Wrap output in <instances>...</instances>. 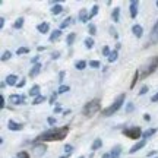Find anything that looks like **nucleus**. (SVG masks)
<instances>
[{"label": "nucleus", "mask_w": 158, "mask_h": 158, "mask_svg": "<svg viewBox=\"0 0 158 158\" xmlns=\"http://www.w3.org/2000/svg\"><path fill=\"white\" fill-rule=\"evenodd\" d=\"M69 132V127H51V129L43 132L41 135L37 138V141L40 142H53V141H62L63 138H66Z\"/></svg>", "instance_id": "f257e3e1"}, {"label": "nucleus", "mask_w": 158, "mask_h": 158, "mask_svg": "<svg viewBox=\"0 0 158 158\" xmlns=\"http://www.w3.org/2000/svg\"><path fill=\"white\" fill-rule=\"evenodd\" d=\"M124 100H126V94H120V95L114 100L113 104H110L104 111H102V116H106V117H110V116H113L116 111H118L120 108H122V106L124 104Z\"/></svg>", "instance_id": "f03ea898"}, {"label": "nucleus", "mask_w": 158, "mask_h": 158, "mask_svg": "<svg viewBox=\"0 0 158 158\" xmlns=\"http://www.w3.org/2000/svg\"><path fill=\"white\" fill-rule=\"evenodd\" d=\"M100 110H101V101H100L98 98H94V100H91L89 102L85 104L82 113H84L85 116H94V114L98 113Z\"/></svg>", "instance_id": "7ed1b4c3"}, {"label": "nucleus", "mask_w": 158, "mask_h": 158, "mask_svg": "<svg viewBox=\"0 0 158 158\" xmlns=\"http://www.w3.org/2000/svg\"><path fill=\"white\" fill-rule=\"evenodd\" d=\"M142 133L143 132L141 130L139 126H129V127L123 129V135L129 139H133V141H138L139 138H142Z\"/></svg>", "instance_id": "20e7f679"}, {"label": "nucleus", "mask_w": 158, "mask_h": 158, "mask_svg": "<svg viewBox=\"0 0 158 158\" xmlns=\"http://www.w3.org/2000/svg\"><path fill=\"white\" fill-rule=\"evenodd\" d=\"M158 68V57H152L148 64H145L143 68H142V78H147L149 75L155 72V69Z\"/></svg>", "instance_id": "39448f33"}, {"label": "nucleus", "mask_w": 158, "mask_h": 158, "mask_svg": "<svg viewBox=\"0 0 158 158\" xmlns=\"http://www.w3.org/2000/svg\"><path fill=\"white\" fill-rule=\"evenodd\" d=\"M9 102H12L13 106H19V104H25V97L21 94H12L9 97Z\"/></svg>", "instance_id": "423d86ee"}, {"label": "nucleus", "mask_w": 158, "mask_h": 158, "mask_svg": "<svg viewBox=\"0 0 158 158\" xmlns=\"http://www.w3.org/2000/svg\"><path fill=\"white\" fill-rule=\"evenodd\" d=\"M47 151V147H45L44 143H38V145H34L32 148V154H34L35 157H43Z\"/></svg>", "instance_id": "0eeeda50"}, {"label": "nucleus", "mask_w": 158, "mask_h": 158, "mask_svg": "<svg viewBox=\"0 0 158 158\" xmlns=\"http://www.w3.org/2000/svg\"><path fill=\"white\" fill-rule=\"evenodd\" d=\"M78 21L79 22H82V23H86L88 21H89V12L86 10V9H81L78 13Z\"/></svg>", "instance_id": "6e6552de"}, {"label": "nucleus", "mask_w": 158, "mask_h": 158, "mask_svg": "<svg viewBox=\"0 0 158 158\" xmlns=\"http://www.w3.org/2000/svg\"><path fill=\"white\" fill-rule=\"evenodd\" d=\"M7 129L12 130V132H19V130L23 129V126L21 123L15 122V120H9V122H7Z\"/></svg>", "instance_id": "1a4fd4ad"}, {"label": "nucleus", "mask_w": 158, "mask_h": 158, "mask_svg": "<svg viewBox=\"0 0 158 158\" xmlns=\"http://www.w3.org/2000/svg\"><path fill=\"white\" fill-rule=\"evenodd\" d=\"M145 145H147V139H141V141H138L135 143V145H133V147L130 148L129 149V154H135V152H138V151H139V149H142V148L145 147Z\"/></svg>", "instance_id": "9d476101"}, {"label": "nucleus", "mask_w": 158, "mask_h": 158, "mask_svg": "<svg viewBox=\"0 0 158 158\" xmlns=\"http://www.w3.org/2000/svg\"><path fill=\"white\" fill-rule=\"evenodd\" d=\"M149 41L152 44H157L158 43V22H155V25L151 29V35H149Z\"/></svg>", "instance_id": "9b49d317"}, {"label": "nucleus", "mask_w": 158, "mask_h": 158, "mask_svg": "<svg viewBox=\"0 0 158 158\" xmlns=\"http://www.w3.org/2000/svg\"><path fill=\"white\" fill-rule=\"evenodd\" d=\"M138 6H139V2L138 0H132L130 2V18L135 19L138 16Z\"/></svg>", "instance_id": "f8f14e48"}, {"label": "nucleus", "mask_w": 158, "mask_h": 158, "mask_svg": "<svg viewBox=\"0 0 158 158\" xmlns=\"http://www.w3.org/2000/svg\"><path fill=\"white\" fill-rule=\"evenodd\" d=\"M5 84L7 85V86H15V85H18V76L13 73L7 75L5 79Z\"/></svg>", "instance_id": "ddd939ff"}, {"label": "nucleus", "mask_w": 158, "mask_h": 158, "mask_svg": "<svg viewBox=\"0 0 158 158\" xmlns=\"http://www.w3.org/2000/svg\"><path fill=\"white\" fill-rule=\"evenodd\" d=\"M37 31H38L40 34H47L48 31H50V25L48 22H41L37 25Z\"/></svg>", "instance_id": "4468645a"}, {"label": "nucleus", "mask_w": 158, "mask_h": 158, "mask_svg": "<svg viewBox=\"0 0 158 158\" xmlns=\"http://www.w3.org/2000/svg\"><path fill=\"white\" fill-rule=\"evenodd\" d=\"M132 32H133V35H135L136 38H142V35H143V28H142L141 25H133L132 27Z\"/></svg>", "instance_id": "2eb2a0df"}, {"label": "nucleus", "mask_w": 158, "mask_h": 158, "mask_svg": "<svg viewBox=\"0 0 158 158\" xmlns=\"http://www.w3.org/2000/svg\"><path fill=\"white\" fill-rule=\"evenodd\" d=\"M41 68H43V66H41L40 63H37V64H32V68L29 69V76H31V78H35V76H37L40 72H41Z\"/></svg>", "instance_id": "dca6fc26"}, {"label": "nucleus", "mask_w": 158, "mask_h": 158, "mask_svg": "<svg viewBox=\"0 0 158 158\" xmlns=\"http://www.w3.org/2000/svg\"><path fill=\"white\" fill-rule=\"evenodd\" d=\"M120 155H122V147L120 145H116V147L111 148L110 158H120Z\"/></svg>", "instance_id": "f3484780"}, {"label": "nucleus", "mask_w": 158, "mask_h": 158, "mask_svg": "<svg viewBox=\"0 0 158 158\" xmlns=\"http://www.w3.org/2000/svg\"><path fill=\"white\" fill-rule=\"evenodd\" d=\"M60 35H62V29H54L50 34V37H48V41H50V43H54V41H57V40L60 38Z\"/></svg>", "instance_id": "a211bd4d"}, {"label": "nucleus", "mask_w": 158, "mask_h": 158, "mask_svg": "<svg viewBox=\"0 0 158 158\" xmlns=\"http://www.w3.org/2000/svg\"><path fill=\"white\" fill-rule=\"evenodd\" d=\"M101 147H102V141L100 139V138H97L95 141L92 142V145H91V151H94V152H95V151H98Z\"/></svg>", "instance_id": "6ab92c4d"}, {"label": "nucleus", "mask_w": 158, "mask_h": 158, "mask_svg": "<svg viewBox=\"0 0 158 158\" xmlns=\"http://www.w3.org/2000/svg\"><path fill=\"white\" fill-rule=\"evenodd\" d=\"M84 44H85V47H86L88 50H91V48L95 45V41H94V38H92V37H86V38L84 40Z\"/></svg>", "instance_id": "aec40b11"}, {"label": "nucleus", "mask_w": 158, "mask_h": 158, "mask_svg": "<svg viewBox=\"0 0 158 158\" xmlns=\"http://www.w3.org/2000/svg\"><path fill=\"white\" fill-rule=\"evenodd\" d=\"M111 18H113V22H120V7H114L113 13H111Z\"/></svg>", "instance_id": "412c9836"}, {"label": "nucleus", "mask_w": 158, "mask_h": 158, "mask_svg": "<svg viewBox=\"0 0 158 158\" xmlns=\"http://www.w3.org/2000/svg\"><path fill=\"white\" fill-rule=\"evenodd\" d=\"M28 94H29V97H34V98H37L38 95H41V94H40V86L38 85H34V86L29 89Z\"/></svg>", "instance_id": "4be33fe9"}, {"label": "nucleus", "mask_w": 158, "mask_h": 158, "mask_svg": "<svg viewBox=\"0 0 158 158\" xmlns=\"http://www.w3.org/2000/svg\"><path fill=\"white\" fill-rule=\"evenodd\" d=\"M155 133H157V129H147L142 133V138H143V139H148V138H151V136L155 135Z\"/></svg>", "instance_id": "5701e85b"}, {"label": "nucleus", "mask_w": 158, "mask_h": 158, "mask_svg": "<svg viewBox=\"0 0 158 158\" xmlns=\"http://www.w3.org/2000/svg\"><path fill=\"white\" fill-rule=\"evenodd\" d=\"M63 12V7H62V5H59V3H56V5L51 7V13L53 15H59V13H62Z\"/></svg>", "instance_id": "b1692460"}, {"label": "nucleus", "mask_w": 158, "mask_h": 158, "mask_svg": "<svg viewBox=\"0 0 158 158\" xmlns=\"http://www.w3.org/2000/svg\"><path fill=\"white\" fill-rule=\"evenodd\" d=\"M86 66H88V63L85 62V60H79V62L75 63V68L78 69V70H84Z\"/></svg>", "instance_id": "393cba45"}, {"label": "nucleus", "mask_w": 158, "mask_h": 158, "mask_svg": "<svg viewBox=\"0 0 158 158\" xmlns=\"http://www.w3.org/2000/svg\"><path fill=\"white\" fill-rule=\"evenodd\" d=\"M75 38H76V34H75V32H70V34H69L68 37H66V44H68L69 47H70V45L73 44Z\"/></svg>", "instance_id": "a878e982"}, {"label": "nucleus", "mask_w": 158, "mask_h": 158, "mask_svg": "<svg viewBox=\"0 0 158 158\" xmlns=\"http://www.w3.org/2000/svg\"><path fill=\"white\" fill-rule=\"evenodd\" d=\"M23 21H25L23 18H18L16 21H15V23H13V28H15V29H21L23 27Z\"/></svg>", "instance_id": "bb28decb"}, {"label": "nucleus", "mask_w": 158, "mask_h": 158, "mask_svg": "<svg viewBox=\"0 0 158 158\" xmlns=\"http://www.w3.org/2000/svg\"><path fill=\"white\" fill-rule=\"evenodd\" d=\"M117 57H118L117 50H113L111 53H110V56H108L107 59H108V62H110V63H113V62H116V60H117Z\"/></svg>", "instance_id": "cd10ccee"}, {"label": "nucleus", "mask_w": 158, "mask_h": 158, "mask_svg": "<svg viewBox=\"0 0 158 158\" xmlns=\"http://www.w3.org/2000/svg\"><path fill=\"white\" fill-rule=\"evenodd\" d=\"M70 23H72V18L69 16V18H66V19H64V21H63L62 23H60V29L68 28V27H69V25H70Z\"/></svg>", "instance_id": "c85d7f7f"}, {"label": "nucleus", "mask_w": 158, "mask_h": 158, "mask_svg": "<svg viewBox=\"0 0 158 158\" xmlns=\"http://www.w3.org/2000/svg\"><path fill=\"white\" fill-rule=\"evenodd\" d=\"M29 53V48L28 47H19L16 50V54L18 56H21V54H28Z\"/></svg>", "instance_id": "c756f323"}, {"label": "nucleus", "mask_w": 158, "mask_h": 158, "mask_svg": "<svg viewBox=\"0 0 158 158\" xmlns=\"http://www.w3.org/2000/svg\"><path fill=\"white\" fill-rule=\"evenodd\" d=\"M45 101V97L44 95H38L37 98H34V101H32V104L34 106H38V104H41V102Z\"/></svg>", "instance_id": "7c9ffc66"}, {"label": "nucleus", "mask_w": 158, "mask_h": 158, "mask_svg": "<svg viewBox=\"0 0 158 158\" xmlns=\"http://www.w3.org/2000/svg\"><path fill=\"white\" fill-rule=\"evenodd\" d=\"M98 10H100L98 5H94V6H92V10H91V13H89V19H92V18L95 16L97 13H98Z\"/></svg>", "instance_id": "2f4dec72"}, {"label": "nucleus", "mask_w": 158, "mask_h": 158, "mask_svg": "<svg viewBox=\"0 0 158 158\" xmlns=\"http://www.w3.org/2000/svg\"><path fill=\"white\" fill-rule=\"evenodd\" d=\"M89 68L98 69V68H101V63L98 62V60H89Z\"/></svg>", "instance_id": "473e14b6"}, {"label": "nucleus", "mask_w": 158, "mask_h": 158, "mask_svg": "<svg viewBox=\"0 0 158 158\" xmlns=\"http://www.w3.org/2000/svg\"><path fill=\"white\" fill-rule=\"evenodd\" d=\"M70 89L68 85H60L59 86V89H57V94H64V92H68V91Z\"/></svg>", "instance_id": "72a5a7b5"}, {"label": "nucleus", "mask_w": 158, "mask_h": 158, "mask_svg": "<svg viewBox=\"0 0 158 158\" xmlns=\"http://www.w3.org/2000/svg\"><path fill=\"white\" fill-rule=\"evenodd\" d=\"M88 32H89V35H95L97 34V27L94 25V23H89V25H88Z\"/></svg>", "instance_id": "f704fd0d"}, {"label": "nucleus", "mask_w": 158, "mask_h": 158, "mask_svg": "<svg viewBox=\"0 0 158 158\" xmlns=\"http://www.w3.org/2000/svg\"><path fill=\"white\" fill-rule=\"evenodd\" d=\"M72 151H73V147H72L70 143H66V145H64V155H70Z\"/></svg>", "instance_id": "c9c22d12"}, {"label": "nucleus", "mask_w": 158, "mask_h": 158, "mask_svg": "<svg viewBox=\"0 0 158 158\" xmlns=\"http://www.w3.org/2000/svg\"><path fill=\"white\" fill-rule=\"evenodd\" d=\"M12 57V53L10 51H5L3 54H2V62H6V60H9Z\"/></svg>", "instance_id": "e433bc0d"}, {"label": "nucleus", "mask_w": 158, "mask_h": 158, "mask_svg": "<svg viewBox=\"0 0 158 158\" xmlns=\"http://www.w3.org/2000/svg\"><path fill=\"white\" fill-rule=\"evenodd\" d=\"M138 81H139V72L136 70L135 75H133V81H132V84H130V88H133V86H135V84L138 82Z\"/></svg>", "instance_id": "4c0bfd02"}, {"label": "nucleus", "mask_w": 158, "mask_h": 158, "mask_svg": "<svg viewBox=\"0 0 158 158\" xmlns=\"http://www.w3.org/2000/svg\"><path fill=\"white\" fill-rule=\"evenodd\" d=\"M133 108H135V106H133V102H127L126 104V113H130V111H133Z\"/></svg>", "instance_id": "58836bf2"}, {"label": "nucleus", "mask_w": 158, "mask_h": 158, "mask_svg": "<svg viewBox=\"0 0 158 158\" xmlns=\"http://www.w3.org/2000/svg\"><path fill=\"white\" fill-rule=\"evenodd\" d=\"M16 158H29V154L27 151H21V152H18Z\"/></svg>", "instance_id": "ea45409f"}, {"label": "nucleus", "mask_w": 158, "mask_h": 158, "mask_svg": "<svg viewBox=\"0 0 158 158\" xmlns=\"http://www.w3.org/2000/svg\"><path fill=\"white\" fill-rule=\"evenodd\" d=\"M110 53H111V50H110V47H107V45H106V47H102V54H104V56H110Z\"/></svg>", "instance_id": "a19ab883"}, {"label": "nucleus", "mask_w": 158, "mask_h": 158, "mask_svg": "<svg viewBox=\"0 0 158 158\" xmlns=\"http://www.w3.org/2000/svg\"><path fill=\"white\" fill-rule=\"evenodd\" d=\"M147 92H148V86L147 85H143V86L141 88V91H139V95H145Z\"/></svg>", "instance_id": "79ce46f5"}, {"label": "nucleus", "mask_w": 158, "mask_h": 158, "mask_svg": "<svg viewBox=\"0 0 158 158\" xmlns=\"http://www.w3.org/2000/svg\"><path fill=\"white\" fill-rule=\"evenodd\" d=\"M59 57H60V51H53V53H51V59H53V60H56Z\"/></svg>", "instance_id": "37998d69"}, {"label": "nucleus", "mask_w": 158, "mask_h": 158, "mask_svg": "<svg viewBox=\"0 0 158 158\" xmlns=\"http://www.w3.org/2000/svg\"><path fill=\"white\" fill-rule=\"evenodd\" d=\"M47 123L50 124V126H54V124H56V118H54V117H48V118H47Z\"/></svg>", "instance_id": "c03bdc74"}, {"label": "nucleus", "mask_w": 158, "mask_h": 158, "mask_svg": "<svg viewBox=\"0 0 158 158\" xmlns=\"http://www.w3.org/2000/svg\"><path fill=\"white\" fill-rule=\"evenodd\" d=\"M56 98H57V92H54V94L50 97V104H51V106H53V104L56 102Z\"/></svg>", "instance_id": "a18cd8bd"}, {"label": "nucleus", "mask_w": 158, "mask_h": 158, "mask_svg": "<svg viewBox=\"0 0 158 158\" xmlns=\"http://www.w3.org/2000/svg\"><path fill=\"white\" fill-rule=\"evenodd\" d=\"M0 108H5V97L0 95Z\"/></svg>", "instance_id": "49530a36"}, {"label": "nucleus", "mask_w": 158, "mask_h": 158, "mask_svg": "<svg viewBox=\"0 0 158 158\" xmlns=\"http://www.w3.org/2000/svg\"><path fill=\"white\" fill-rule=\"evenodd\" d=\"M64 75H66V72H64V70H62V72L59 73V81H60V82H62L63 79H64Z\"/></svg>", "instance_id": "de8ad7c7"}, {"label": "nucleus", "mask_w": 158, "mask_h": 158, "mask_svg": "<svg viewBox=\"0 0 158 158\" xmlns=\"http://www.w3.org/2000/svg\"><path fill=\"white\" fill-rule=\"evenodd\" d=\"M25 84H27V81H25V79H22V81H19V82H18L16 86H18V88H22V86H23Z\"/></svg>", "instance_id": "09e8293b"}, {"label": "nucleus", "mask_w": 158, "mask_h": 158, "mask_svg": "<svg viewBox=\"0 0 158 158\" xmlns=\"http://www.w3.org/2000/svg\"><path fill=\"white\" fill-rule=\"evenodd\" d=\"M5 22H6V19L2 16L0 18V28H3V27H5Z\"/></svg>", "instance_id": "8fccbe9b"}, {"label": "nucleus", "mask_w": 158, "mask_h": 158, "mask_svg": "<svg viewBox=\"0 0 158 158\" xmlns=\"http://www.w3.org/2000/svg\"><path fill=\"white\" fill-rule=\"evenodd\" d=\"M151 101H152V102H157V101H158V92L155 94V95H152V98H151Z\"/></svg>", "instance_id": "3c124183"}, {"label": "nucleus", "mask_w": 158, "mask_h": 158, "mask_svg": "<svg viewBox=\"0 0 158 158\" xmlns=\"http://www.w3.org/2000/svg\"><path fill=\"white\" fill-rule=\"evenodd\" d=\"M143 118H145L147 122H149V120H151V116H149V114H145V116H143Z\"/></svg>", "instance_id": "603ef678"}, {"label": "nucleus", "mask_w": 158, "mask_h": 158, "mask_svg": "<svg viewBox=\"0 0 158 158\" xmlns=\"http://www.w3.org/2000/svg\"><path fill=\"white\" fill-rule=\"evenodd\" d=\"M60 111H62V108H60V107H56V108H54V113H60Z\"/></svg>", "instance_id": "864d4df0"}, {"label": "nucleus", "mask_w": 158, "mask_h": 158, "mask_svg": "<svg viewBox=\"0 0 158 158\" xmlns=\"http://www.w3.org/2000/svg\"><path fill=\"white\" fill-rule=\"evenodd\" d=\"M37 50H38V51H44V50H45V47H38Z\"/></svg>", "instance_id": "5fc2aeb1"}, {"label": "nucleus", "mask_w": 158, "mask_h": 158, "mask_svg": "<svg viewBox=\"0 0 158 158\" xmlns=\"http://www.w3.org/2000/svg\"><path fill=\"white\" fill-rule=\"evenodd\" d=\"M101 158H110V154H104Z\"/></svg>", "instance_id": "6e6d98bb"}, {"label": "nucleus", "mask_w": 158, "mask_h": 158, "mask_svg": "<svg viewBox=\"0 0 158 158\" xmlns=\"http://www.w3.org/2000/svg\"><path fill=\"white\" fill-rule=\"evenodd\" d=\"M60 158H69V155H63V157H60Z\"/></svg>", "instance_id": "4d7b16f0"}, {"label": "nucleus", "mask_w": 158, "mask_h": 158, "mask_svg": "<svg viewBox=\"0 0 158 158\" xmlns=\"http://www.w3.org/2000/svg\"><path fill=\"white\" fill-rule=\"evenodd\" d=\"M155 5H157V7H158V2H157V3H155Z\"/></svg>", "instance_id": "13d9d810"}, {"label": "nucleus", "mask_w": 158, "mask_h": 158, "mask_svg": "<svg viewBox=\"0 0 158 158\" xmlns=\"http://www.w3.org/2000/svg\"><path fill=\"white\" fill-rule=\"evenodd\" d=\"M79 158H85V157H79Z\"/></svg>", "instance_id": "bf43d9fd"}, {"label": "nucleus", "mask_w": 158, "mask_h": 158, "mask_svg": "<svg viewBox=\"0 0 158 158\" xmlns=\"http://www.w3.org/2000/svg\"><path fill=\"white\" fill-rule=\"evenodd\" d=\"M155 158H158V157H155Z\"/></svg>", "instance_id": "052dcab7"}]
</instances>
